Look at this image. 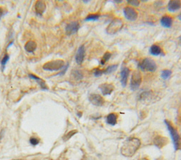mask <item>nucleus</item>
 <instances>
[{
  "label": "nucleus",
  "instance_id": "obj_27",
  "mask_svg": "<svg viewBox=\"0 0 181 160\" xmlns=\"http://www.w3.org/2000/svg\"><path fill=\"white\" fill-rule=\"evenodd\" d=\"M77 133V130H71L69 133H66V134L65 135V136L63 137V140L64 141H66L68 140L69 139H70V138L73 136L74 135H75L76 133Z\"/></svg>",
  "mask_w": 181,
  "mask_h": 160
},
{
  "label": "nucleus",
  "instance_id": "obj_11",
  "mask_svg": "<svg viewBox=\"0 0 181 160\" xmlns=\"http://www.w3.org/2000/svg\"><path fill=\"white\" fill-rule=\"evenodd\" d=\"M85 54H86V50H85L84 45H81L77 50L75 57V60L77 64H81L83 63L85 58Z\"/></svg>",
  "mask_w": 181,
  "mask_h": 160
},
{
  "label": "nucleus",
  "instance_id": "obj_19",
  "mask_svg": "<svg viewBox=\"0 0 181 160\" xmlns=\"http://www.w3.org/2000/svg\"><path fill=\"white\" fill-rule=\"evenodd\" d=\"M37 44L36 42L34 41H28L27 43L25 45L24 49L26 52L29 53H33L36 49Z\"/></svg>",
  "mask_w": 181,
  "mask_h": 160
},
{
  "label": "nucleus",
  "instance_id": "obj_23",
  "mask_svg": "<svg viewBox=\"0 0 181 160\" xmlns=\"http://www.w3.org/2000/svg\"><path fill=\"white\" fill-rule=\"evenodd\" d=\"M111 57V53L110 52H106L104 55H103V57H102L100 60V64L101 65H104L107 62V61L110 59V58Z\"/></svg>",
  "mask_w": 181,
  "mask_h": 160
},
{
  "label": "nucleus",
  "instance_id": "obj_14",
  "mask_svg": "<svg viewBox=\"0 0 181 160\" xmlns=\"http://www.w3.org/2000/svg\"><path fill=\"white\" fill-rule=\"evenodd\" d=\"M181 8V2L178 0H171L168 4V9L169 12H174Z\"/></svg>",
  "mask_w": 181,
  "mask_h": 160
},
{
  "label": "nucleus",
  "instance_id": "obj_15",
  "mask_svg": "<svg viewBox=\"0 0 181 160\" xmlns=\"http://www.w3.org/2000/svg\"><path fill=\"white\" fill-rule=\"evenodd\" d=\"M154 143L155 146H156L158 148L161 149L168 143V139L165 137L158 135V136H156L155 138H154Z\"/></svg>",
  "mask_w": 181,
  "mask_h": 160
},
{
  "label": "nucleus",
  "instance_id": "obj_8",
  "mask_svg": "<svg viewBox=\"0 0 181 160\" xmlns=\"http://www.w3.org/2000/svg\"><path fill=\"white\" fill-rule=\"evenodd\" d=\"M79 28H80V26H79V23L77 22V21L71 22L67 24L65 28L66 34L67 35H71L75 34L78 32Z\"/></svg>",
  "mask_w": 181,
  "mask_h": 160
},
{
  "label": "nucleus",
  "instance_id": "obj_38",
  "mask_svg": "<svg viewBox=\"0 0 181 160\" xmlns=\"http://www.w3.org/2000/svg\"><path fill=\"white\" fill-rule=\"evenodd\" d=\"M14 160H23V159H14Z\"/></svg>",
  "mask_w": 181,
  "mask_h": 160
},
{
  "label": "nucleus",
  "instance_id": "obj_33",
  "mask_svg": "<svg viewBox=\"0 0 181 160\" xmlns=\"http://www.w3.org/2000/svg\"><path fill=\"white\" fill-rule=\"evenodd\" d=\"M178 42H179V45H181V35L179 37V38H178Z\"/></svg>",
  "mask_w": 181,
  "mask_h": 160
},
{
  "label": "nucleus",
  "instance_id": "obj_6",
  "mask_svg": "<svg viewBox=\"0 0 181 160\" xmlns=\"http://www.w3.org/2000/svg\"><path fill=\"white\" fill-rule=\"evenodd\" d=\"M142 81V76L141 74L140 71H133V73L132 75L131 81H130V88L132 90L135 91L139 88L141 83Z\"/></svg>",
  "mask_w": 181,
  "mask_h": 160
},
{
  "label": "nucleus",
  "instance_id": "obj_17",
  "mask_svg": "<svg viewBox=\"0 0 181 160\" xmlns=\"http://www.w3.org/2000/svg\"><path fill=\"white\" fill-rule=\"evenodd\" d=\"M117 120H118V115L115 113L109 114L106 117V122L110 126H115L117 124Z\"/></svg>",
  "mask_w": 181,
  "mask_h": 160
},
{
  "label": "nucleus",
  "instance_id": "obj_12",
  "mask_svg": "<svg viewBox=\"0 0 181 160\" xmlns=\"http://www.w3.org/2000/svg\"><path fill=\"white\" fill-rule=\"evenodd\" d=\"M46 9V4L42 1H37L35 4V11L37 15L42 16Z\"/></svg>",
  "mask_w": 181,
  "mask_h": 160
},
{
  "label": "nucleus",
  "instance_id": "obj_5",
  "mask_svg": "<svg viewBox=\"0 0 181 160\" xmlns=\"http://www.w3.org/2000/svg\"><path fill=\"white\" fill-rule=\"evenodd\" d=\"M139 67L141 70L144 71L154 72L156 70V64L151 59L145 58L142 61H140Z\"/></svg>",
  "mask_w": 181,
  "mask_h": 160
},
{
  "label": "nucleus",
  "instance_id": "obj_28",
  "mask_svg": "<svg viewBox=\"0 0 181 160\" xmlns=\"http://www.w3.org/2000/svg\"><path fill=\"white\" fill-rule=\"evenodd\" d=\"M104 73V70H101L100 68H95L94 70V75L95 77H100Z\"/></svg>",
  "mask_w": 181,
  "mask_h": 160
},
{
  "label": "nucleus",
  "instance_id": "obj_21",
  "mask_svg": "<svg viewBox=\"0 0 181 160\" xmlns=\"http://www.w3.org/2000/svg\"><path fill=\"white\" fill-rule=\"evenodd\" d=\"M71 77L75 81H81V80L83 78V74H82L81 72L79 70H74L72 71L71 74Z\"/></svg>",
  "mask_w": 181,
  "mask_h": 160
},
{
  "label": "nucleus",
  "instance_id": "obj_10",
  "mask_svg": "<svg viewBox=\"0 0 181 160\" xmlns=\"http://www.w3.org/2000/svg\"><path fill=\"white\" fill-rule=\"evenodd\" d=\"M99 89L103 95H109L113 92L115 87L112 83L104 82L99 85Z\"/></svg>",
  "mask_w": 181,
  "mask_h": 160
},
{
  "label": "nucleus",
  "instance_id": "obj_3",
  "mask_svg": "<svg viewBox=\"0 0 181 160\" xmlns=\"http://www.w3.org/2000/svg\"><path fill=\"white\" fill-rule=\"evenodd\" d=\"M65 62L62 59H57L54 61H50L45 63L42 66V68L45 71H57L61 70L65 67Z\"/></svg>",
  "mask_w": 181,
  "mask_h": 160
},
{
  "label": "nucleus",
  "instance_id": "obj_18",
  "mask_svg": "<svg viewBox=\"0 0 181 160\" xmlns=\"http://www.w3.org/2000/svg\"><path fill=\"white\" fill-rule=\"evenodd\" d=\"M28 77L32 79L35 80L36 81H37V82H38V85H40V87H41V89L47 90V87L46 86V84H45V82L43 81V80L38 78V77H37L36 76L33 75V74H29Z\"/></svg>",
  "mask_w": 181,
  "mask_h": 160
},
{
  "label": "nucleus",
  "instance_id": "obj_26",
  "mask_svg": "<svg viewBox=\"0 0 181 160\" xmlns=\"http://www.w3.org/2000/svg\"><path fill=\"white\" fill-rule=\"evenodd\" d=\"M100 18L99 14H89L86 16V18H85V21H97L98 18Z\"/></svg>",
  "mask_w": 181,
  "mask_h": 160
},
{
  "label": "nucleus",
  "instance_id": "obj_25",
  "mask_svg": "<svg viewBox=\"0 0 181 160\" xmlns=\"http://www.w3.org/2000/svg\"><path fill=\"white\" fill-rule=\"evenodd\" d=\"M171 74H172L171 71L165 69V70H163L161 72V78L164 80H167L171 76Z\"/></svg>",
  "mask_w": 181,
  "mask_h": 160
},
{
  "label": "nucleus",
  "instance_id": "obj_1",
  "mask_svg": "<svg viewBox=\"0 0 181 160\" xmlns=\"http://www.w3.org/2000/svg\"><path fill=\"white\" fill-rule=\"evenodd\" d=\"M141 145V141L139 138H129L125 140L121 148V153L123 156L131 157L136 153Z\"/></svg>",
  "mask_w": 181,
  "mask_h": 160
},
{
  "label": "nucleus",
  "instance_id": "obj_2",
  "mask_svg": "<svg viewBox=\"0 0 181 160\" xmlns=\"http://www.w3.org/2000/svg\"><path fill=\"white\" fill-rule=\"evenodd\" d=\"M165 124L166 125V127L169 131L170 133V135H171L173 143H174V148L175 150H178L180 147V135H178V133L177 132V130L175 129V128L172 126L171 124V123L168 121H165Z\"/></svg>",
  "mask_w": 181,
  "mask_h": 160
},
{
  "label": "nucleus",
  "instance_id": "obj_13",
  "mask_svg": "<svg viewBox=\"0 0 181 160\" xmlns=\"http://www.w3.org/2000/svg\"><path fill=\"white\" fill-rule=\"evenodd\" d=\"M130 70L129 68L125 67L122 68V70L121 71V85L122 87H126L127 83V80H128V77L130 75Z\"/></svg>",
  "mask_w": 181,
  "mask_h": 160
},
{
  "label": "nucleus",
  "instance_id": "obj_22",
  "mask_svg": "<svg viewBox=\"0 0 181 160\" xmlns=\"http://www.w3.org/2000/svg\"><path fill=\"white\" fill-rule=\"evenodd\" d=\"M118 64H113L111 66H109L107 68L104 70V74H110L112 73L113 72L115 71L117 68H118Z\"/></svg>",
  "mask_w": 181,
  "mask_h": 160
},
{
  "label": "nucleus",
  "instance_id": "obj_30",
  "mask_svg": "<svg viewBox=\"0 0 181 160\" xmlns=\"http://www.w3.org/2000/svg\"><path fill=\"white\" fill-rule=\"evenodd\" d=\"M127 2H128L130 5L134 7H138L140 4L139 1H138V0H128Z\"/></svg>",
  "mask_w": 181,
  "mask_h": 160
},
{
  "label": "nucleus",
  "instance_id": "obj_31",
  "mask_svg": "<svg viewBox=\"0 0 181 160\" xmlns=\"http://www.w3.org/2000/svg\"><path fill=\"white\" fill-rule=\"evenodd\" d=\"M69 67V64H67L65 67H64V70H62V72H60V73H59L57 74L58 76H62V75H64L66 73V69H67V68Z\"/></svg>",
  "mask_w": 181,
  "mask_h": 160
},
{
  "label": "nucleus",
  "instance_id": "obj_4",
  "mask_svg": "<svg viewBox=\"0 0 181 160\" xmlns=\"http://www.w3.org/2000/svg\"><path fill=\"white\" fill-rule=\"evenodd\" d=\"M123 27V22L119 18H116L112 21V22L109 24L106 28V33L108 35H115L120 31Z\"/></svg>",
  "mask_w": 181,
  "mask_h": 160
},
{
  "label": "nucleus",
  "instance_id": "obj_7",
  "mask_svg": "<svg viewBox=\"0 0 181 160\" xmlns=\"http://www.w3.org/2000/svg\"><path fill=\"white\" fill-rule=\"evenodd\" d=\"M124 16L126 19L130 21H135L137 20L138 14L135 9H133L131 7H126L123 9Z\"/></svg>",
  "mask_w": 181,
  "mask_h": 160
},
{
  "label": "nucleus",
  "instance_id": "obj_35",
  "mask_svg": "<svg viewBox=\"0 0 181 160\" xmlns=\"http://www.w3.org/2000/svg\"><path fill=\"white\" fill-rule=\"evenodd\" d=\"M122 1H114V2H116V3H121Z\"/></svg>",
  "mask_w": 181,
  "mask_h": 160
},
{
  "label": "nucleus",
  "instance_id": "obj_37",
  "mask_svg": "<svg viewBox=\"0 0 181 160\" xmlns=\"http://www.w3.org/2000/svg\"><path fill=\"white\" fill-rule=\"evenodd\" d=\"M84 3H88V2H89V1H83Z\"/></svg>",
  "mask_w": 181,
  "mask_h": 160
},
{
  "label": "nucleus",
  "instance_id": "obj_9",
  "mask_svg": "<svg viewBox=\"0 0 181 160\" xmlns=\"http://www.w3.org/2000/svg\"><path fill=\"white\" fill-rule=\"evenodd\" d=\"M89 100L92 105L97 106H103V104H104L105 102L104 99H103L102 96H100V95H97V94L90 95L89 97Z\"/></svg>",
  "mask_w": 181,
  "mask_h": 160
},
{
  "label": "nucleus",
  "instance_id": "obj_20",
  "mask_svg": "<svg viewBox=\"0 0 181 160\" xmlns=\"http://www.w3.org/2000/svg\"><path fill=\"white\" fill-rule=\"evenodd\" d=\"M149 52L151 55L154 56H159L162 53L161 48L157 45H153L152 46L150 47Z\"/></svg>",
  "mask_w": 181,
  "mask_h": 160
},
{
  "label": "nucleus",
  "instance_id": "obj_32",
  "mask_svg": "<svg viewBox=\"0 0 181 160\" xmlns=\"http://www.w3.org/2000/svg\"><path fill=\"white\" fill-rule=\"evenodd\" d=\"M4 9L3 7H0V18H1L2 16H3L4 14Z\"/></svg>",
  "mask_w": 181,
  "mask_h": 160
},
{
  "label": "nucleus",
  "instance_id": "obj_34",
  "mask_svg": "<svg viewBox=\"0 0 181 160\" xmlns=\"http://www.w3.org/2000/svg\"><path fill=\"white\" fill-rule=\"evenodd\" d=\"M178 19H179V20H180V21H181V13H180V14L179 15H178Z\"/></svg>",
  "mask_w": 181,
  "mask_h": 160
},
{
  "label": "nucleus",
  "instance_id": "obj_29",
  "mask_svg": "<svg viewBox=\"0 0 181 160\" xmlns=\"http://www.w3.org/2000/svg\"><path fill=\"white\" fill-rule=\"evenodd\" d=\"M39 143H40L39 139H38V138H31L30 139V143L33 146L38 145Z\"/></svg>",
  "mask_w": 181,
  "mask_h": 160
},
{
  "label": "nucleus",
  "instance_id": "obj_24",
  "mask_svg": "<svg viewBox=\"0 0 181 160\" xmlns=\"http://www.w3.org/2000/svg\"><path fill=\"white\" fill-rule=\"evenodd\" d=\"M9 60V56L7 54L4 55V57L2 58V59L1 60V66H2V71H4L5 66H6V64L8 62V61Z\"/></svg>",
  "mask_w": 181,
  "mask_h": 160
},
{
  "label": "nucleus",
  "instance_id": "obj_36",
  "mask_svg": "<svg viewBox=\"0 0 181 160\" xmlns=\"http://www.w3.org/2000/svg\"><path fill=\"white\" fill-rule=\"evenodd\" d=\"M2 138V133H0V140H1Z\"/></svg>",
  "mask_w": 181,
  "mask_h": 160
},
{
  "label": "nucleus",
  "instance_id": "obj_16",
  "mask_svg": "<svg viewBox=\"0 0 181 160\" xmlns=\"http://www.w3.org/2000/svg\"><path fill=\"white\" fill-rule=\"evenodd\" d=\"M161 26L164 28H170L173 24V18L169 16H164L160 21Z\"/></svg>",
  "mask_w": 181,
  "mask_h": 160
}]
</instances>
